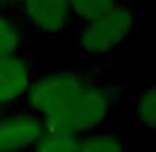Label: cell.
<instances>
[{"instance_id":"obj_1","label":"cell","mask_w":156,"mask_h":152,"mask_svg":"<svg viewBox=\"0 0 156 152\" xmlns=\"http://www.w3.org/2000/svg\"><path fill=\"white\" fill-rule=\"evenodd\" d=\"M122 93H125V85L103 83L91 77L75 97V101L63 113L50 121H44V129L77 134V136L103 129L111 121L115 109L119 107Z\"/></svg>"},{"instance_id":"obj_5","label":"cell","mask_w":156,"mask_h":152,"mask_svg":"<svg viewBox=\"0 0 156 152\" xmlns=\"http://www.w3.org/2000/svg\"><path fill=\"white\" fill-rule=\"evenodd\" d=\"M34 79V65L22 51L0 57V107L24 99Z\"/></svg>"},{"instance_id":"obj_3","label":"cell","mask_w":156,"mask_h":152,"mask_svg":"<svg viewBox=\"0 0 156 152\" xmlns=\"http://www.w3.org/2000/svg\"><path fill=\"white\" fill-rule=\"evenodd\" d=\"M91 75L85 71H55L34 79L30 91L26 93V111L38 115L44 121L61 115L79 95Z\"/></svg>"},{"instance_id":"obj_11","label":"cell","mask_w":156,"mask_h":152,"mask_svg":"<svg viewBox=\"0 0 156 152\" xmlns=\"http://www.w3.org/2000/svg\"><path fill=\"white\" fill-rule=\"evenodd\" d=\"M119 0H69L73 18L81 20V22H89V20L97 18L99 14H103L105 10H109Z\"/></svg>"},{"instance_id":"obj_4","label":"cell","mask_w":156,"mask_h":152,"mask_svg":"<svg viewBox=\"0 0 156 152\" xmlns=\"http://www.w3.org/2000/svg\"><path fill=\"white\" fill-rule=\"evenodd\" d=\"M18 4L26 20L44 36L61 34L73 20L69 0H22Z\"/></svg>"},{"instance_id":"obj_7","label":"cell","mask_w":156,"mask_h":152,"mask_svg":"<svg viewBox=\"0 0 156 152\" xmlns=\"http://www.w3.org/2000/svg\"><path fill=\"white\" fill-rule=\"evenodd\" d=\"M125 150V136L113 130L97 129L79 134L77 152H121Z\"/></svg>"},{"instance_id":"obj_10","label":"cell","mask_w":156,"mask_h":152,"mask_svg":"<svg viewBox=\"0 0 156 152\" xmlns=\"http://www.w3.org/2000/svg\"><path fill=\"white\" fill-rule=\"evenodd\" d=\"M79 136L67 134L59 130H44L40 140L34 144V150L38 152H77Z\"/></svg>"},{"instance_id":"obj_2","label":"cell","mask_w":156,"mask_h":152,"mask_svg":"<svg viewBox=\"0 0 156 152\" xmlns=\"http://www.w3.org/2000/svg\"><path fill=\"white\" fill-rule=\"evenodd\" d=\"M136 8L125 0H119L97 18L83 22L77 48L87 55L107 57L129 44V40L136 34Z\"/></svg>"},{"instance_id":"obj_6","label":"cell","mask_w":156,"mask_h":152,"mask_svg":"<svg viewBox=\"0 0 156 152\" xmlns=\"http://www.w3.org/2000/svg\"><path fill=\"white\" fill-rule=\"evenodd\" d=\"M44 122L34 113H22L8 118H0V150L34 148L44 134Z\"/></svg>"},{"instance_id":"obj_8","label":"cell","mask_w":156,"mask_h":152,"mask_svg":"<svg viewBox=\"0 0 156 152\" xmlns=\"http://www.w3.org/2000/svg\"><path fill=\"white\" fill-rule=\"evenodd\" d=\"M130 113L144 130L156 134V81L138 93Z\"/></svg>"},{"instance_id":"obj_12","label":"cell","mask_w":156,"mask_h":152,"mask_svg":"<svg viewBox=\"0 0 156 152\" xmlns=\"http://www.w3.org/2000/svg\"><path fill=\"white\" fill-rule=\"evenodd\" d=\"M14 2H22V0H14Z\"/></svg>"},{"instance_id":"obj_9","label":"cell","mask_w":156,"mask_h":152,"mask_svg":"<svg viewBox=\"0 0 156 152\" xmlns=\"http://www.w3.org/2000/svg\"><path fill=\"white\" fill-rule=\"evenodd\" d=\"M24 42L26 36H24L22 24L10 14L0 12V57L22 51Z\"/></svg>"}]
</instances>
